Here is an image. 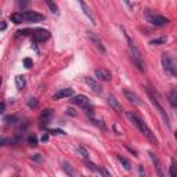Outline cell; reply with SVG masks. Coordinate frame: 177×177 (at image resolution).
<instances>
[{
	"label": "cell",
	"mask_w": 177,
	"mask_h": 177,
	"mask_svg": "<svg viewBox=\"0 0 177 177\" xmlns=\"http://www.w3.org/2000/svg\"><path fill=\"white\" fill-rule=\"evenodd\" d=\"M127 118H129L130 122H132L133 125H134V126L137 127V129L140 130V132L143 133V134H144L145 137H147L148 140L151 141V143H152V144H155V145L158 144V140H156V137L154 136V133L151 132V129L147 126V123H145L144 120L140 119V118H138L136 114H133V112H127Z\"/></svg>",
	"instance_id": "obj_1"
},
{
	"label": "cell",
	"mask_w": 177,
	"mask_h": 177,
	"mask_svg": "<svg viewBox=\"0 0 177 177\" xmlns=\"http://www.w3.org/2000/svg\"><path fill=\"white\" fill-rule=\"evenodd\" d=\"M122 32H123V35H125V37H126V40H127V44H129V48H130V54H132L133 62L136 64V66L140 69L141 72H145V62H144V60H143V57H141L140 50H138L137 46L134 44V42L130 39L129 33L126 32L125 28H122Z\"/></svg>",
	"instance_id": "obj_2"
},
{
	"label": "cell",
	"mask_w": 177,
	"mask_h": 177,
	"mask_svg": "<svg viewBox=\"0 0 177 177\" xmlns=\"http://www.w3.org/2000/svg\"><path fill=\"white\" fill-rule=\"evenodd\" d=\"M144 18L147 19L151 25H154V27H163V25L169 24L168 18H165L162 15H158V14H152V12H150V10H145Z\"/></svg>",
	"instance_id": "obj_3"
},
{
	"label": "cell",
	"mask_w": 177,
	"mask_h": 177,
	"mask_svg": "<svg viewBox=\"0 0 177 177\" xmlns=\"http://www.w3.org/2000/svg\"><path fill=\"white\" fill-rule=\"evenodd\" d=\"M145 90H147V94H148V97H150V100H151V102H152V105L159 111V114L163 116V119L166 120V123H169V118H168V115H166V112H165V109H163V107L161 105V102H159V98H158V96H156V93H154L150 87H145Z\"/></svg>",
	"instance_id": "obj_4"
},
{
	"label": "cell",
	"mask_w": 177,
	"mask_h": 177,
	"mask_svg": "<svg viewBox=\"0 0 177 177\" xmlns=\"http://www.w3.org/2000/svg\"><path fill=\"white\" fill-rule=\"evenodd\" d=\"M86 33H87L89 40H90V42L94 44V47H96L97 50L101 53V54H105V53H107V50H105V47H104V44H102V42H101V39H100L98 35H97V33H94V32H91V30H87Z\"/></svg>",
	"instance_id": "obj_5"
},
{
	"label": "cell",
	"mask_w": 177,
	"mask_h": 177,
	"mask_svg": "<svg viewBox=\"0 0 177 177\" xmlns=\"http://www.w3.org/2000/svg\"><path fill=\"white\" fill-rule=\"evenodd\" d=\"M22 17H24V21L27 22H39L44 19V15L36 11H25L22 12Z\"/></svg>",
	"instance_id": "obj_6"
},
{
	"label": "cell",
	"mask_w": 177,
	"mask_h": 177,
	"mask_svg": "<svg viewBox=\"0 0 177 177\" xmlns=\"http://www.w3.org/2000/svg\"><path fill=\"white\" fill-rule=\"evenodd\" d=\"M84 82H86V84L89 86V89H90L93 93H96V94H101V91H102V87L100 86V83L97 80H94L93 78H86L84 79Z\"/></svg>",
	"instance_id": "obj_7"
},
{
	"label": "cell",
	"mask_w": 177,
	"mask_h": 177,
	"mask_svg": "<svg viewBox=\"0 0 177 177\" xmlns=\"http://www.w3.org/2000/svg\"><path fill=\"white\" fill-rule=\"evenodd\" d=\"M48 37H50V33H48V30H46V29H37L36 32L33 33V40H35L36 43L46 42Z\"/></svg>",
	"instance_id": "obj_8"
},
{
	"label": "cell",
	"mask_w": 177,
	"mask_h": 177,
	"mask_svg": "<svg viewBox=\"0 0 177 177\" xmlns=\"http://www.w3.org/2000/svg\"><path fill=\"white\" fill-rule=\"evenodd\" d=\"M94 73H96L97 78H98L100 80H102V82H109L112 79V75H111V72H109L108 69L97 68L96 71H94Z\"/></svg>",
	"instance_id": "obj_9"
},
{
	"label": "cell",
	"mask_w": 177,
	"mask_h": 177,
	"mask_svg": "<svg viewBox=\"0 0 177 177\" xmlns=\"http://www.w3.org/2000/svg\"><path fill=\"white\" fill-rule=\"evenodd\" d=\"M123 94H125V97H126V98L129 100L130 102H133V104H134V105H141L140 97H138L137 94L134 93V91L129 90V89H125V90H123Z\"/></svg>",
	"instance_id": "obj_10"
},
{
	"label": "cell",
	"mask_w": 177,
	"mask_h": 177,
	"mask_svg": "<svg viewBox=\"0 0 177 177\" xmlns=\"http://www.w3.org/2000/svg\"><path fill=\"white\" fill-rule=\"evenodd\" d=\"M73 94V90L71 87H66V89H61V90L55 91L53 94V100H61V98H65V97H69Z\"/></svg>",
	"instance_id": "obj_11"
},
{
	"label": "cell",
	"mask_w": 177,
	"mask_h": 177,
	"mask_svg": "<svg viewBox=\"0 0 177 177\" xmlns=\"http://www.w3.org/2000/svg\"><path fill=\"white\" fill-rule=\"evenodd\" d=\"M162 65H163L165 72H168V73H170V75H172V69H173L174 64H173V61H172V58H170V55H169V54H163L162 55Z\"/></svg>",
	"instance_id": "obj_12"
},
{
	"label": "cell",
	"mask_w": 177,
	"mask_h": 177,
	"mask_svg": "<svg viewBox=\"0 0 177 177\" xmlns=\"http://www.w3.org/2000/svg\"><path fill=\"white\" fill-rule=\"evenodd\" d=\"M72 102L75 105H78V107H83V108H86L87 104H89V98H87L86 96H83V94H79V96L73 97Z\"/></svg>",
	"instance_id": "obj_13"
},
{
	"label": "cell",
	"mask_w": 177,
	"mask_h": 177,
	"mask_svg": "<svg viewBox=\"0 0 177 177\" xmlns=\"http://www.w3.org/2000/svg\"><path fill=\"white\" fill-rule=\"evenodd\" d=\"M62 169H64V172L66 173V176H68V177H78L76 170L73 169V166L71 165L69 162H65V161H64V162H62Z\"/></svg>",
	"instance_id": "obj_14"
},
{
	"label": "cell",
	"mask_w": 177,
	"mask_h": 177,
	"mask_svg": "<svg viewBox=\"0 0 177 177\" xmlns=\"http://www.w3.org/2000/svg\"><path fill=\"white\" fill-rule=\"evenodd\" d=\"M107 101H108V104L111 105V107H112V108H114V109H115V111H116V112H119V114H120V112L123 111V109H122V105L119 104V101H118V100L115 98L114 96H108V98H107Z\"/></svg>",
	"instance_id": "obj_15"
},
{
	"label": "cell",
	"mask_w": 177,
	"mask_h": 177,
	"mask_svg": "<svg viewBox=\"0 0 177 177\" xmlns=\"http://www.w3.org/2000/svg\"><path fill=\"white\" fill-rule=\"evenodd\" d=\"M79 4H80V7L83 9V11H84V14L90 18V21H91V24H96V19H94V17H93V14H91V11H90V9H89V6H87L84 2H79Z\"/></svg>",
	"instance_id": "obj_16"
},
{
	"label": "cell",
	"mask_w": 177,
	"mask_h": 177,
	"mask_svg": "<svg viewBox=\"0 0 177 177\" xmlns=\"http://www.w3.org/2000/svg\"><path fill=\"white\" fill-rule=\"evenodd\" d=\"M169 101L174 108H177V87H173L169 93Z\"/></svg>",
	"instance_id": "obj_17"
},
{
	"label": "cell",
	"mask_w": 177,
	"mask_h": 177,
	"mask_svg": "<svg viewBox=\"0 0 177 177\" xmlns=\"http://www.w3.org/2000/svg\"><path fill=\"white\" fill-rule=\"evenodd\" d=\"M51 116H53V111L51 109H46V111H43L42 114H40V122H44V123H48V120L51 119Z\"/></svg>",
	"instance_id": "obj_18"
},
{
	"label": "cell",
	"mask_w": 177,
	"mask_h": 177,
	"mask_svg": "<svg viewBox=\"0 0 177 177\" xmlns=\"http://www.w3.org/2000/svg\"><path fill=\"white\" fill-rule=\"evenodd\" d=\"M116 158H118V161L122 163V166L126 169V170H130V169H132V163H130L129 159H126L125 156H122V155H116Z\"/></svg>",
	"instance_id": "obj_19"
},
{
	"label": "cell",
	"mask_w": 177,
	"mask_h": 177,
	"mask_svg": "<svg viewBox=\"0 0 177 177\" xmlns=\"http://www.w3.org/2000/svg\"><path fill=\"white\" fill-rule=\"evenodd\" d=\"M15 84H17V89H19V90H22L25 87V84H27V82H25V76H17L15 78Z\"/></svg>",
	"instance_id": "obj_20"
},
{
	"label": "cell",
	"mask_w": 177,
	"mask_h": 177,
	"mask_svg": "<svg viewBox=\"0 0 177 177\" xmlns=\"http://www.w3.org/2000/svg\"><path fill=\"white\" fill-rule=\"evenodd\" d=\"M169 173H170V177H177V165H176V161H174V159H172V161H170Z\"/></svg>",
	"instance_id": "obj_21"
},
{
	"label": "cell",
	"mask_w": 177,
	"mask_h": 177,
	"mask_svg": "<svg viewBox=\"0 0 177 177\" xmlns=\"http://www.w3.org/2000/svg\"><path fill=\"white\" fill-rule=\"evenodd\" d=\"M11 21L14 22V24H21L22 21H24V17H22V12L19 14V12H14V14H11Z\"/></svg>",
	"instance_id": "obj_22"
},
{
	"label": "cell",
	"mask_w": 177,
	"mask_h": 177,
	"mask_svg": "<svg viewBox=\"0 0 177 177\" xmlns=\"http://www.w3.org/2000/svg\"><path fill=\"white\" fill-rule=\"evenodd\" d=\"M166 36H161V37H156V39H152L150 42V44H152V46H161V44H165L166 43Z\"/></svg>",
	"instance_id": "obj_23"
},
{
	"label": "cell",
	"mask_w": 177,
	"mask_h": 177,
	"mask_svg": "<svg viewBox=\"0 0 177 177\" xmlns=\"http://www.w3.org/2000/svg\"><path fill=\"white\" fill-rule=\"evenodd\" d=\"M4 122L7 123V125H17L18 123V118L15 116V115H10V116H6L4 118Z\"/></svg>",
	"instance_id": "obj_24"
},
{
	"label": "cell",
	"mask_w": 177,
	"mask_h": 177,
	"mask_svg": "<svg viewBox=\"0 0 177 177\" xmlns=\"http://www.w3.org/2000/svg\"><path fill=\"white\" fill-rule=\"evenodd\" d=\"M46 4H47L48 7H50L51 12H54V14H58V6L55 3H53L51 0H46Z\"/></svg>",
	"instance_id": "obj_25"
},
{
	"label": "cell",
	"mask_w": 177,
	"mask_h": 177,
	"mask_svg": "<svg viewBox=\"0 0 177 177\" xmlns=\"http://www.w3.org/2000/svg\"><path fill=\"white\" fill-rule=\"evenodd\" d=\"M150 156H151V159H152V162L155 163L156 169H158V173H159V176H162V172H161V166H159V162H158V159H156V156L154 155V152H150Z\"/></svg>",
	"instance_id": "obj_26"
},
{
	"label": "cell",
	"mask_w": 177,
	"mask_h": 177,
	"mask_svg": "<svg viewBox=\"0 0 177 177\" xmlns=\"http://www.w3.org/2000/svg\"><path fill=\"white\" fill-rule=\"evenodd\" d=\"M78 154H80V155L83 156L84 161H89V159H90V156H89V152H87V151L84 150V148H82V147L78 148Z\"/></svg>",
	"instance_id": "obj_27"
},
{
	"label": "cell",
	"mask_w": 177,
	"mask_h": 177,
	"mask_svg": "<svg viewBox=\"0 0 177 177\" xmlns=\"http://www.w3.org/2000/svg\"><path fill=\"white\" fill-rule=\"evenodd\" d=\"M28 143H29L30 147H36V145H37V138H36V136H29V137H28Z\"/></svg>",
	"instance_id": "obj_28"
},
{
	"label": "cell",
	"mask_w": 177,
	"mask_h": 177,
	"mask_svg": "<svg viewBox=\"0 0 177 177\" xmlns=\"http://www.w3.org/2000/svg\"><path fill=\"white\" fill-rule=\"evenodd\" d=\"M84 163H86V166L89 169H90V170H93V172H100V168H97L96 165H94V163H91L90 161H84Z\"/></svg>",
	"instance_id": "obj_29"
},
{
	"label": "cell",
	"mask_w": 177,
	"mask_h": 177,
	"mask_svg": "<svg viewBox=\"0 0 177 177\" xmlns=\"http://www.w3.org/2000/svg\"><path fill=\"white\" fill-rule=\"evenodd\" d=\"M28 107H29V108H36V107H37V100L35 98V97L29 98V100H28Z\"/></svg>",
	"instance_id": "obj_30"
},
{
	"label": "cell",
	"mask_w": 177,
	"mask_h": 177,
	"mask_svg": "<svg viewBox=\"0 0 177 177\" xmlns=\"http://www.w3.org/2000/svg\"><path fill=\"white\" fill-rule=\"evenodd\" d=\"M30 159H32V161H36V162H42V161H43V158H42L40 154H35V155H32V156H30Z\"/></svg>",
	"instance_id": "obj_31"
},
{
	"label": "cell",
	"mask_w": 177,
	"mask_h": 177,
	"mask_svg": "<svg viewBox=\"0 0 177 177\" xmlns=\"http://www.w3.org/2000/svg\"><path fill=\"white\" fill-rule=\"evenodd\" d=\"M100 172L102 173V177H112V174L109 173V172L105 168H100Z\"/></svg>",
	"instance_id": "obj_32"
},
{
	"label": "cell",
	"mask_w": 177,
	"mask_h": 177,
	"mask_svg": "<svg viewBox=\"0 0 177 177\" xmlns=\"http://www.w3.org/2000/svg\"><path fill=\"white\" fill-rule=\"evenodd\" d=\"M48 133H51V134H65L64 130H61V129H51V130H48Z\"/></svg>",
	"instance_id": "obj_33"
},
{
	"label": "cell",
	"mask_w": 177,
	"mask_h": 177,
	"mask_svg": "<svg viewBox=\"0 0 177 177\" xmlns=\"http://www.w3.org/2000/svg\"><path fill=\"white\" fill-rule=\"evenodd\" d=\"M24 65H25V68H30V66H32V60H30V58H25Z\"/></svg>",
	"instance_id": "obj_34"
},
{
	"label": "cell",
	"mask_w": 177,
	"mask_h": 177,
	"mask_svg": "<svg viewBox=\"0 0 177 177\" xmlns=\"http://www.w3.org/2000/svg\"><path fill=\"white\" fill-rule=\"evenodd\" d=\"M114 130H115V133H116L118 136H122V130L119 129V126H118V123H115V125H114Z\"/></svg>",
	"instance_id": "obj_35"
},
{
	"label": "cell",
	"mask_w": 177,
	"mask_h": 177,
	"mask_svg": "<svg viewBox=\"0 0 177 177\" xmlns=\"http://www.w3.org/2000/svg\"><path fill=\"white\" fill-rule=\"evenodd\" d=\"M138 173H140V177H147V176H145V170H144V169H143V166H138Z\"/></svg>",
	"instance_id": "obj_36"
},
{
	"label": "cell",
	"mask_w": 177,
	"mask_h": 177,
	"mask_svg": "<svg viewBox=\"0 0 177 177\" xmlns=\"http://www.w3.org/2000/svg\"><path fill=\"white\" fill-rule=\"evenodd\" d=\"M172 75L176 76V78H177V66H176V65H174V66H173V69H172Z\"/></svg>",
	"instance_id": "obj_37"
},
{
	"label": "cell",
	"mask_w": 177,
	"mask_h": 177,
	"mask_svg": "<svg viewBox=\"0 0 177 177\" xmlns=\"http://www.w3.org/2000/svg\"><path fill=\"white\" fill-rule=\"evenodd\" d=\"M42 141L43 143H46V141H48V134L46 133V134H43V137H42Z\"/></svg>",
	"instance_id": "obj_38"
},
{
	"label": "cell",
	"mask_w": 177,
	"mask_h": 177,
	"mask_svg": "<svg viewBox=\"0 0 177 177\" xmlns=\"http://www.w3.org/2000/svg\"><path fill=\"white\" fill-rule=\"evenodd\" d=\"M66 111H68V114H69V115H72V116H75V115H76V114H75V112H73V109H72V108H69V109H66Z\"/></svg>",
	"instance_id": "obj_39"
},
{
	"label": "cell",
	"mask_w": 177,
	"mask_h": 177,
	"mask_svg": "<svg viewBox=\"0 0 177 177\" xmlns=\"http://www.w3.org/2000/svg\"><path fill=\"white\" fill-rule=\"evenodd\" d=\"M6 28H7V25H6V22H2V30H6Z\"/></svg>",
	"instance_id": "obj_40"
},
{
	"label": "cell",
	"mask_w": 177,
	"mask_h": 177,
	"mask_svg": "<svg viewBox=\"0 0 177 177\" xmlns=\"http://www.w3.org/2000/svg\"><path fill=\"white\" fill-rule=\"evenodd\" d=\"M4 108H6V104H4V102H2V111H0V112H4Z\"/></svg>",
	"instance_id": "obj_41"
},
{
	"label": "cell",
	"mask_w": 177,
	"mask_h": 177,
	"mask_svg": "<svg viewBox=\"0 0 177 177\" xmlns=\"http://www.w3.org/2000/svg\"><path fill=\"white\" fill-rule=\"evenodd\" d=\"M7 143V138H2V145H6Z\"/></svg>",
	"instance_id": "obj_42"
},
{
	"label": "cell",
	"mask_w": 177,
	"mask_h": 177,
	"mask_svg": "<svg viewBox=\"0 0 177 177\" xmlns=\"http://www.w3.org/2000/svg\"><path fill=\"white\" fill-rule=\"evenodd\" d=\"M174 137H176V140H177V132H176V134H174Z\"/></svg>",
	"instance_id": "obj_43"
},
{
	"label": "cell",
	"mask_w": 177,
	"mask_h": 177,
	"mask_svg": "<svg viewBox=\"0 0 177 177\" xmlns=\"http://www.w3.org/2000/svg\"><path fill=\"white\" fill-rule=\"evenodd\" d=\"M176 114H177V108H176Z\"/></svg>",
	"instance_id": "obj_44"
},
{
	"label": "cell",
	"mask_w": 177,
	"mask_h": 177,
	"mask_svg": "<svg viewBox=\"0 0 177 177\" xmlns=\"http://www.w3.org/2000/svg\"><path fill=\"white\" fill-rule=\"evenodd\" d=\"M14 177H18V176H14Z\"/></svg>",
	"instance_id": "obj_45"
}]
</instances>
